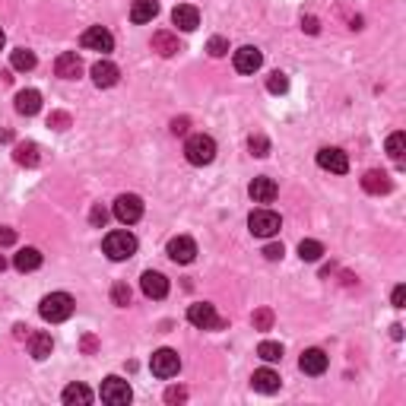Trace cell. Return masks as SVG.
Instances as JSON below:
<instances>
[{"mask_svg":"<svg viewBox=\"0 0 406 406\" xmlns=\"http://www.w3.org/2000/svg\"><path fill=\"white\" fill-rule=\"evenodd\" d=\"M6 270V260H4V254H0V273H4Z\"/></svg>","mask_w":406,"mask_h":406,"instance_id":"obj_48","label":"cell"},{"mask_svg":"<svg viewBox=\"0 0 406 406\" xmlns=\"http://www.w3.org/2000/svg\"><path fill=\"white\" fill-rule=\"evenodd\" d=\"M115 216L124 226H130V222H137L143 216V200L137 197V194H121V197L115 200Z\"/></svg>","mask_w":406,"mask_h":406,"instance_id":"obj_9","label":"cell"},{"mask_svg":"<svg viewBox=\"0 0 406 406\" xmlns=\"http://www.w3.org/2000/svg\"><path fill=\"white\" fill-rule=\"evenodd\" d=\"M248 194H251L254 203H273V197H277V181L273 178H254L251 187H248Z\"/></svg>","mask_w":406,"mask_h":406,"instance_id":"obj_18","label":"cell"},{"mask_svg":"<svg viewBox=\"0 0 406 406\" xmlns=\"http://www.w3.org/2000/svg\"><path fill=\"white\" fill-rule=\"evenodd\" d=\"M64 403L67 406H86L93 403V390L86 388V384H70V388H64Z\"/></svg>","mask_w":406,"mask_h":406,"instance_id":"obj_25","label":"cell"},{"mask_svg":"<svg viewBox=\"0 0 406 406\" xmlns=\"http://www.w3.org/2000/svg\"><path fill=\"white\" fill-rule=\"evenodd\" d=\"M10 64H13V70H35V54L32 51H25V48H16L13 51V57H10Z\"/></svg>","mask_w":406,"mask_h":406,"instance_id":"obj_28","label":"cell"},{"mask_svg":"<svg viewBox=\"0 0 406 406\" xmlns=\"http://www.w3.org/2000/svg\"><path fill=\"white\" fill-rule=\"evenodd\" d=\"M16 241V232L13 228H0V245H13Z\"/></svg>","mask_w":406,"mask_h":406,"instance_id":"obj_44","label":"cell"},{"mask_svg":"<svg viewBox=\"0 0 406 406\" xmlns=\"http://www.w3.org/2000/svg\"><path fill=\"white\" fill-rule=\"evenodd\" d=\"M83 48L89 51H111L115 48V35H111L108 29H102V25H89L86 32H83Z\"/></svg>","mask_w":406,"mask_h":406,"instance_id":"obj_10","label":"cell"},{"mask_svg":"<svg viewBox=\"0 0 406 406\" xmlns=\"http://www.w3.org/2000/svg\"><path fill=\"white\" fill-rule=\"evenodd\" d=\"M149 369H153L156 378H175L181 369V359L175 349H156L153 359H149Z\"/></svg>","mask_w":406,"mask_h":406,"instance_id":"obj_7","label":"cell"},{"mask_svg":"<svg viewBox=\"0 0 406 406\" xmlns=\"http://www.w3.org/2000/svg\"><path fill=\"white\" fill-rule=\"evenodd\" d=\"M257 356L264 359V362H279V359H283V346H279V343H270V340H264V343L257 346Z\"/></svg>","mask_w":406,"mask_h":406,"instance_id":"obj_30","label":"cell"},{"mask_svg":"<svg viewBox=\"0 0 406 406\" xmlns=\"http://www.w3.org/2000/svg\"><path fill=\"white\" fill-rule=\"evenodd\" d=\"M187 400V390L185 388H168L166 390V403H185Z\"/></svg>","mask_w":406,"mask_h":406,"instance_id":"obj_39","label":"cell"},{"mask_svg":"<svg viewBox=\"0 0 406 406\" xmlns=\"http://www.w3.org/2000/svg\"><path fill=\"white\" fill-rule=\"evenodd\" d=\"M187 127H191V121H187V117H175V121H172V134L175 137L187 134Z\"/></svg>","mask_w":406,"mask_h":406,"instance_id":"obj_42","label":"cell"},{"mask_svg":"<svg viewBox=\"0 0 406 406\" xmlns=\"http://www.w3.org/2000/svg\"><path fill=\"white\" fill-rule=\"evenodd\" d=\"M25 330H29V327H25V324H16V327H13V337H16V340H23V337H25Z\"/></svg>","mask_w":406,"mask_h":406,"instance_id":"obj_46","label":"cell"},{"mask_svg":"<svg viewBox=\"0 0 406 406\" xmlns=\"http://www.w3.org/2000/svg\"><path fill=\"white\" fill-rule=\"evenodd\" d=\"M298 254H302V260H308V264H311V260H320V254H324V245H320V241H314V238H308V241H302V245H298Z\"/></svg>","mask_w":406,"mask_h":406,"instance_id":"obj_31","label":"cell"},{"mask_svg":"<svg viewBox=\"0 0 406 406\" xmlns=\"http://www.w3.org/2000/svg\"><path fill=\"white\" fill-rule=\"evenodd\" d=\"M117 76H121V74H117V67H115L111 61H99V64H93V83H95L99 89L115 86Z\"/></svg>","mask_w":406,"mask_h":406,"instance_id":"obj_20","label":"cell"},{"mask_svg":"<svg viewBox=\"0 0 406 406\" xmlns=\"http://www.w3.org/2000/svg\"><path fill=\"white\" fill-rule=\"evenodd\" d=\"M38 108H42V93H38V89H23V93H16L19 115H38Z\"/></svg>","mask_w":406,"mask_h":406,"instance_id":"obj_23","label":"cell"},{"mask_svg":"<svg viewBox=\"0 0 406 406\" xmlns=\"http://www.w3.org/2000/svg\"><path fill=\"white\" fill-rule=\"evenodd\" d=\"M403 153H406V134H390L388 137V156L394 162H403Z\"/></svg>","mask_w":406,"mask_h":406,"instance_id":"obj_29","label":"cell"},{"mask_svg":"<svg viewBox=\"0 0 406 406\" xmlns=\"http://www.w3.org/2000/svg\"><path fill=\"white\" fill-rule=\"evenodd\" d=\"M140 286H143V296H146V298H166L168 296V279L162 277V273H156V270L143 273Z\"/></svg>","mask_w":406,"mask_h":406,"instance_id":"obj_14","label":"cell"},{"mask_svg":"<svg viewBox=\"0 0 406 406\" xmlns=\"http://www.w3.org/2000/svg\"><path fill=\"white\" fill-rule=\"evenodd\" d=\"M156 13H159V4H156V0H134V6H130V19H134L137 25L153 23Z\"/></svg>","mask_w":406,"mask_h":406,"instance_id":"obj_22","label":"cell"},{"mask_svg":"<svg viewBox=\"0 0 406 406\" xmlns=\"http://www.w3.org/2000/svg\"><path fill=\"white\" fill-rule=\"evenodd\" d=\"M38 311H42L45 320H51V324H61V320H67L70 314H74V298H70L67 292H51V296L42 298Z\"/></svg>","mask_w":406,"mask_h":406,"instance_id":"obj_1","label":"cell"},{"mask_svg":"<svg viewBox=\"0 0 406 406\" xmlns=\"http://www.w3.org/2000/svg\"><path fill=\"white\" fill-rule=\"evenodd\" d=\"M318 166L324 168V172L346 175V172H349V156H346L343 149H337V146H324L318 153Z\"/></svg>","mask_w":406,"mask_h":406,"instance_id":"obj_8","label":"cell"},{"mask_svg":"<svg viewBox=\"0 0 406 406\" xmlns=\"http://www.w3.org/2000/svg\"><path fill=\"white\" fill-rule=\"evenodd\" d=\"M4 42H6V35H4V29H0V48H4Z\"/></svg>","mask_w":406,"mask_h":406,"instance_id":"obj_49","label":"cell"},{"mask_svg":"<svg viewBox=\"0 0 406 406\" xmlns=\"http://www.w3.org/2000/svg\"><path fill=\"white\" fill-rule=\"evenodd\" d=\"M248 146H251L254 156H267V153H270V140H267L264 134H251V137H248Z\"/></svg>","mask_w":406,"mask_h":406,"instance_id":"obj_34","label":"cell"},{"mask_svg":"<svg viewBox=\"0 0 406 406\" xmlns=\"http://www.w3.org/2000/svg\"><path fill=\"white\" fill-rule=\"evenodd\" d=\"M270 327H273V311H270V308L254 311V330H270Z\"/></svg>","mask_w":406,"mask_h":406,"instance_id":"obj_35","label":"cell"},{"mask_svg":"<svg viewBox=\"0 0 406 406\" xmlns=\"http://www.w3.org/2000/svg\"><path fill=\"white\" fill-rule=\"evenodd\" d=\"M267 89H270L273 95H283L286 89H289V76L279 74V70H273V74L267 76Z\"/></svg>","mask_w":406,"mask_h":406,"instance_id":"obj_32","label":"cell"},{"mask_svg":"<svg viewBox=\"0 0 406 406\" xmlns=\"http://www.w3.org/2000/svg\"><path fill=\"white\" fill-rule=\"evenodd\" d=\"M13 159L19 162V166H38V146L35 143H19L16 149H13Z\"/></svg>","mask_w":406,"mask_h":406,"instance_id":"obj_27","label":"cell"},{"mask_svg":"<svg viewBox=\"0 0 406 406\" xmlns=\"http://www.w3.org/2000/svg\"><path fill=\"white\" fill-rule=\"evenodd\" d=\"M172 23L178 25L181 32H194L200 25V13H197V6H191V4H178L172 10Z\"/></svg>","mask_w":406,"mask_h":406,"instance_id":"obj_13","label":"cell"},{"mask_svg":"<svg viewBox=\"0 0 406 406\" xmlns=\"http://www.w3.org/2000/svg\"><path fill=\"white\" fill-rule=\"evenodd\" d=\"M166 251H168V257H172L175 264H191V260L197 257V245H194V238H187V235L172 238Z\"/></svg>","mask_w":406,"mask_h":406,"instance_id":"obj_11","label":"cell"},{"mask_svg":"<svg viewBox=\"0 0 406 406\" xmlns=\"http://www.w3.org/2000/svg\"><path fill=\"white\" fill-rule=\"evenodd\" d=\"M89 222H93V226H105V222H108V209H105L102 203H95L93 213H89Z\"/></svg>","mask_w":406,"mask_h":406,"instance_id":"obj_38","label":"cell"},{"mask_svg":"<svg viewBox=\"0 0 406 406\" xmlns=\"http://www.w3.org/2000/svg\"><path fill=\"white\" fill-rule=\"evenodd\" d=\"M185 156L191 166H209L216 159V140L207 134H194L191 140L185 143Z\"/></svg>","mask_w":406,"mask_h":406,"instance_id":"obj_2","label":"cell"},{"mask_svg":"<svg viewBox=\"0 0 406 406\" xmlns=\"http://www.w3.org/2000/svg\"><path fill=\"white\" fill-rule=\"evenodd\" d=\"M302 29L308 32V35H318V32H320V23H318L314 16H302Z\"/></svg>","mask_w":406,"mask_h":406,"instance_id":"obj_41","label":"cell"},{"mask_svg":"<svg viewBox=\"0 0 406 406\" xmlns=\"http://www.w3.org/2000/svg\"><path fill=\"white\" fill-rule=\"evenodd\" d=\"M248 226H251V232L257 235V238H273V235L283 228V219H279L273 209H254Z\"/></svg>","mask_w":406,"mask_h":406,"instance_id":"obj_4","label":"cell"},{"mask_svg":"<svg viewBox=\"0 0 406 406\" xmlns=\"http://www.w3.org/2000/svg\"><path fill=\"white\" fill-rule=\"evenodd\" d=\"M283 254H286L283 245H267V248H264V257H267V260H283Z\"/></svg>","mask_w":406,"mask_h":406,"instance_id":"obj_40","label":"cell"},{"mask_svg":"<svg viewBox=\"0 0 406 406\" xmlns=\"http://www.w3.org/2000/svg\"><path fill=\"white\" fill-rule=\"evenodd\" d=\"M111 302L117 308H127L130 305V286L127 283H115V289H111Z\"/></svg>","mask_w":406,"mask_h":406,"instance_id":"obj_33","label":"cell"},{"mask_svg":"<svg viewBox=\"0 0 406 406\" xmlns=\"http://www.w3.org/2000/svg\"><path fill=\"white\" fill-rule=\"evenodd\" d=\"M54 74L61 76V80H76V76L83 74V61L74 54V51H64V54L54 61Z\"/></svg>","mask_w":406,"mask_h":406,"instance_id":"obj_15","label":"cell"},{"mask_svg":"<svg viewBox=\"0 0 406 406\" xmlns=\"http://www.w3.org/2000/svg\"><path fill=\"white\" fill-rule=\"evenodd\" d=\"M207 51H209L213 57H226V54H228V42H226L222 35H213V38L207 42Z\"/></svg>","mask_w":406,"mask_h":406,"instance_id":"obj_36","label":"cell"},{"mask_svg":"<svg viewBox=\"0 0 406 406\" xmlns=\"http://www.w3.org/2000/svg\"><path fill=\"white\" fill-rule=\"evenodd\" d=\"M153 51H159L162 57H175L181 51L178 35H172V32H156L153 35Z\"/></svg>","mask_w":406,"mask_h":406,"instance_id":"obj_24","label":"cell"},{"mask_svg":"<svg viewBox=\"0 0 406 406\" xmlns=\"http://www.w3.org/2000/svg\"><path fill=\"white\" fill-rule=\"evenodd\" d=\"M51 349H54V343H51V333H32L29 337V352H32V359H48L51 356Z\"/></svg>","mask_w":406,"mask_h":406,"instance_id":"obj_26","label":"cell"},{"mask_svg":"<svg viewBox=\"0 0 406 406\" xmlns=\"http://www.w3.org/2000/svg\"><path fill=\"white\" fill-rule=\"evenodd\" d=\"M362 187H365L369 194H388L390 187H394V181H390L388 172H378V168H371V172H365Z\"/></svg>","mask_w":406,"mask_h":406,"instance_id":"obj_19","label":"cell"},{"mask_svg":"<svg viewBox=\"0 0 406 406\" xmlns=\"http://www.w3.org/2000/svg\"><path fill=\"white\" fill-rule=\"evenodd\" d=\"M390 337H394V340H403V327L394 324V327H390Z\"/></svg>","mask_w":406,"mask_h":406,"instance_id":"obj_47","label":"cell"},{"mask_svg":"<svg viewBox=\"0 0 406 406\" xmlns=\"http://www.w3.org/2000/svg\"><path fill=\"white\" fill-rule=\"evenodd\" d=\"M260 64H264V54L257 48H251V45L235 51V70L238 74H254V70H260Z\"/></svg>","mask_w":406,"mask_h":406,"instance_id":"obj_12","label":"cell"},{"mask_svg":"<svg viewBox=\"0 0 406 406\" xmlns=\"http://www.w3.org/2000/svg\"><path fill=\"white\" fill-rule=\"evenodd\" d=\"M130 397H134V390H130L127 381H121V378H105L102 381V400L108 406H127Z\"/></svg>","mask_w":406,"mask_h":406,"instance_id":"obj_6","label":"cell"},{"mask_svg":"<svg viewBox=\"0 0 406 406\" xmlns=\"http://www.w3.org/2000/svg\"><path fill=\"white\" fill-rule=\"evenodd\" d=\"M13 267H16L19 273H32L42 267V251L38 248H23V251L13 257Z\"/></svg>","mask_w":406,"mask_h":406,"instance_id":"obj_21","label":"cell"},{"mask_svg":"<svg viewBox=\"0 0 406 406\" xmlns=\"http://www.w3.org/2000/svg\"><path fill=\"white\" fill-rule=\"evenodd\" d=\"M279 384H283V381H279V375L273 369H257L251 375V388L257 390V394H277Z\"/></svg>","mask_w":406,"mask_h":406,"instance_id":"obj_16","label":"cell"},{"mask_svg":"<svg viewBox=\"0 0 406 406\" xmlns=\"http://www.w3.org/2000/svg\"><path fill=\"white\" fill-rule=\"evenodd\" d=\"M48 127H54V130H67V127H70V115H64V111H54V115L48 117Z\"/></svg>","mask_w":406,"mask_h":406,"instance_id":"obj_37","label":"cell"},{"mask_svg":"<svg viewBox=\"0 0 406 406\" xmlns=\"http://www.w3.org/2000/svg\"><path fill=\"white\" fill-rule=\"evenodd\" d=\"M187 320H191L194 327H200V330H219V327H226V320H222L219 314H216V308L207 305V302H197V305L187 308Z\"/></svg>","mask_w":406,"mask_h":406,"instance_id":"obj_5","label":"cell"},{"mask_svg":"<svg viewBox=\"0 0 406 406\" xmlns=\"http://www.w3.org/2000/svg\"><path fill=\"white\" fill-rule=\"evenodd\" d=\"M298 369L305 375H324L327 371V352L324 349H305L302 359H298Z\"/></svg>","mask_w":406,"mask_h":406,"instance_id":"obj_17","label":"cell"},{"mask_svg":"<svg viewBox=\"0 0 406 406\" xmlns=\"http://www.w3.org/2000/svg\"><path fill=\"white\" fill-rule=\"evenodd\" d=\"M390 302H394V308H403V302H406V289H403V286H397V289H394Z\"/></svg>","mask_w":406,"mask_h":406,"instance_id":"obj_43","label":"cell"},{"mask_svg":"<svg viewBox=\"0 0 406 406\" xmlns=\"http://www.w3.org/2000/svg\"><path fill=\"white\" fill-rule=\"evenodd\" d=\"M95 346H99L95 343V337H83V349L86 352H95Z\"/></svg>","mask_w":406,"mask_h":406,"instance_id":"obj_45","label":"cell"},{"mask_svg":"<svg viewBox=\"0 0 406 406\" xmlns=\"http://www.w3.org/2000/svg\"><path fill=\"white\" fill-rule=\"evenodd\" d=\"M105 254L111 260H127L137 254V238L130 232H108L105 235Z\"/></svg>","mask_w":406,"mask_h":406,"instance_id":"obj_3","label":"cell"}]
</instances>
